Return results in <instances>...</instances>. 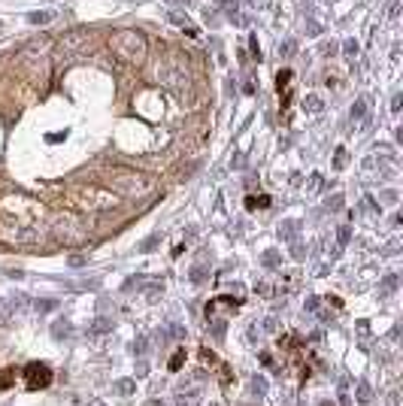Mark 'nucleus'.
<instances>
[{"label":"nucleus","instance_id":"4468645a","mask_svg":"<svg viewBox=\"0 0 403 406\" xmlns=\"http://www.w3.org/2000/svg\"><path fill=\"white\" fill-rule=\"evenodd\" d=\"M318 55H325V58L328 55H336V43H321L318 46Z\"/></svg>","mask_w":403,"mask_h":406},{"label":"nucleus","instance_id":"dca6fc26","mask_svg":"<svg viewBox=\"0 0 403 406\" xmlns=\"http://www.w3.org/2000/svg\"><path fill=\"white\" fill-rule=\"evenodd\" d=\"M397 109H400V94H394V97H391V112H397Z\"/></svg>","mask_w":403,"mask_h":406},{"label":"nucleus","instance_id":"ddd939ff","mask_svg":"<svg viewBox=\"0 0 403 406\" xmlns=\"http://www.w3.org/2000/svg\"><path fill=\"white\" fill-rule=\"evenodd\" d=\"M306 34H309V36H318V34H321V25H318L315 18H306Z\"/></svg>","mask_w":403,"mask_h":406},{"label":"nucleus","instance_id":"aec40b11","mask_svg":"<svg viewBox=\"0 0 403 406\" xmlns=\"http://www.w3.org/2000/svg\"><path fill=\"white\" fill-rule=\"evenodd\" d=\"M339 242H349V228H339Z\"/></svg>","mask_w":403,"mask_h":406},{"label":"nucleus","instance_id":"423d86ee","mask_svg":"<svg viewBox=\"0 0 403 406\" xmlns=\"http://www.w3.org/2000/svg\"><path fill=\"white\" fill-rule=\"evenodd\" d=\"M52 18H55V12H49V9H39V12H31V15H28L31 25H49Z\"/></svg>","mask_w":403,"mask_h":406},{"label":"nucleus","instance_id":"a211bd4d","mask_svg":"<svg viewBox=\"0 0 403 406\" xmlns=\"http://www.w3.org/2000/svg\"><path fill=\"white\" fill-rule=\"evenodd\" d=\"M397 12H400V9H397V0H391V9H388V15H391V18H397Z\"/></svg>","mask_w":403,"mask_h":406},{"label":"nucleus","instance_id":"f8f14e48","mask_svg":"<svg viewBox=\"0 0 403 406\" xmlns=\"http://www.w3.org/2000/svg\"><path fill=\"white\" fill-rule=\"evenodd\" d=\"M12 382H15V370H0V388H6Z\"/></svg>","mask_w":403,"mask_h":406},{"label":"nucleus","instance_id":"7ed1b4c3","mask_svg":"<svg viewBox=\"0 0 403 406\" xmlns=\"http://www.w3.org/2000/svg\"><path fill=\"white\" fill-rule=\"evenodd\" d=\"M215 6L225 12V18H228V22H234L236 28H249L252 15H249V12H243V0H215Z\"/></svg>","mask_w":403,"mask_h":406},{"label":"nucleus","instance_id":"f3484780","mask_svg":"<svg viewBox=\"0 0 403 406\" xmlns=\"http://www.w3.org/2000/svg\"><path fill=\"white\" fill-rule=\"evenodd\" d=\"M255 6H258V9H270V6H273V0H255Z\"/></svg>","mask_w":403,"mask_h":406},{"label":"nucleus","instance_id":"f257e3e1","mask_svg":"<svg viewBox=\"0 0 403 406\" xmlns=\"http://www.w3.org/2000/svg\"><path fill=\"white\" fill-rule=\"evenodd\" d=\"M109 49H112L115 58H122L128 64H139L149 52V43L139 31H115L109 36Z\"/></svg>","mask_w":403,"mask_h":406},{"label":"nucleus","instance_id":"2eb2a0df","mask_svg":"<svg viewBox=\"0 0 403 406\" xmlns=\"http://www.w3.org/2000/svg\"><path fill=\"white\" fill-rule=\"evenodd\" d=\"M336 167H346V149L336 152Z\"/></svg>","mask_w":403,"mask_h":406},{"label":"nucleus","instance_id":"9d476101","mask_svg":"<svg viewBox=\"0 0 403 406\" xmlns=\"http://www.w3.org/2000/svg\"><path fill=\"white\" fill-rule=\"evenodd\" d=\"M342 55H346L349 61H355V58H358V43H355V39H346V43H342Z\"/></svg>","mask_w":403,"mask_h":406},{"label":"nucleus","instance_id":"0eeeda50","mask_svg":"<svg viewBox=\"0 0 403 406\" xmlns=\"http://www.w3.org/2000/svg\"><path fill=\"white\" fill-rule=\"evenodd\" d=\"M297 55V43L294 39H282L279 43V58H294Z\"/></svg>","mask_w":403,"mask_h":406},{"label":"nucleus","instance_id":"9b49d317","mask_svg":"<svg viewBox=\"0 0 403 406\" xmlns=\"http://www.w3.org/2000/svg\"><path fill=\"white\" fill-rule=\"evenodd\" d=\"M276 85H279V91H282V88H288V85H291V70H279Z\"/></svg>","mask_w":403,"mask_h":406},{"label":"nucleus","instance_id":"6ab92c4d","mask_svg":"<svg viewBox=\"0 0 403 406\" xmlns=\"http://www.w3.org/2000/svg\"><path fill=\"white\" fill-rule=\"evenodd\" d=\"M249 46H252V52H255V55H258V58H261V49H258V39H255V36H252V39H249Z\"/></svg>","mask_w":403,"mask_h":406},{"label":"nucleus","instance_id":"20e7f679","mask_svg":"<svg viewBox=\"0 0 403 406\" xmlns=\"http://www.w3.org/2000/svg\"><path fill=\"white\" fill-rule=\"evenodd\" d=\"M167 18L173 22V25H179V28L185 31V36H191V39H197V36H200V31H197V28H194V25L188 22V15H179V12H173V9H170Z\"/></svg>","mask_w":403,"mask_h":406},{"label":"nucleus","instance_id":"6e6552de","mask_svg":"<svg viewBox=\"0 0 403 406\" xmlns=\"http://www.w3.org/2000/svg\"><path fill=\"white\" fill-rule=\"evenodd\" d=\"M364 115H367V100H364V97H358L355 106H352V118H355V121H361Z\"/></svg>","mask_w":403,"mask_h":406},{"label":"nucleus","instance_id":"f03ea898","mask_svg":"<svg viewBox=\"0 0 403 406\" xmlns=\"http://www.w3.org/2000/svg\"><path fill=\"white\" fill-rule=\"evenodd\" d=\"M25 385L31 388V391H39V388H46L49 382H52V367L49 364H39V361H34V364H28L25 367Z\"/></svg>","mask_w":403,"mask_h":406},{"label":"nucleus","instance_id":"412c9836","mask_svg":"<svg viewBox=\"0 0 403 406\" xmlns=\"http://www.w3.org/2000/svg\"><path fill=\"white\" fill-rule=\"evenodd\" d=\"M176 3H182V6H194V0H176Z\"/></svg>","mask_w":403,"mask_h":406},{"label":"nucleus","instance_id":"39448f33","mask_svg":"<svg viewBox=\"0 0 403 406\" xmlns=\"http://www.w3.org/2000/svg\"><path fill=\"white\" fill-rule=\"evenodd\" d=\"M303 109H306L309 115H321V112H325V100H321L318 94H309V97L303 100Z\"/></svg>","mask_w":403,"mask_h":406},{"label":"nucleus","instance_id":"1a4fd4ad","mask_svg":"<svg viewBox=\"0 0 403 406\" xmlns=\"http://www.w3.org/2000/svg\"><path fill=\"white\" fill-rule=\"evenodd\" d=\"M246 206H249V209H267L270 197L267 194H261V197H246Z\"/></svg>","mask_w":403,"mask_h":406}]
</instances>
